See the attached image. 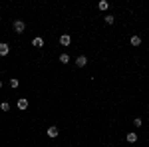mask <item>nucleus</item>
<instances>
[{
	"mask_svg": "<svg viewBox=\"0 0 149 147\" xmlns=\"http://www.w3.org/2000/svg\"><path fill=\"white\" fill-rule=\"evenodd\" d=\"M10 52V48H8V44H4V42H0V56H6Z\"/></svg>",
	"mask_w": 149,
	"mask_h": 147,
	"instance_id": "6",
	"label": "nucleus"
},
{
	"mask_svg": "<svg viewBox=\"0 0 149 147\" xmlns=\"http://www.w3.org/2000/svg\"><path fill=\"white\" fill-rule=\"evenodd\" d=\"M86 64H88V58L86 56H80L78 60H76V66H78V68H84Z\"/></svg>",
	"mask_w": 149,
	"mask_h": 147,
	"instance_id": "5",
	"label": "nucleus"
},
{
	"mask_svg": "<svg viewBox=\"0 0 149 147\" xmlns=\"http://www.w3.org/2000/svg\"><path fill=\"white\" fill-rule=\"evenodd\" d=\"M105 22H107V24H113L115 18H113V16H105Z\"/></svg>",
	"mask_w": 149,
	"mask_h": 147,
	"instance_id": "13",
	"label": "nucleus"
},
{
	"mask_svg": "<svg viewBox=\"0 0 149 147\" xmlns=\"http://www.w3.org/2000/svg\"><path fill=\"white\" fill-rule=\"evenodd\" d=\"M129 42H131V46H139V44H141V38H139V36H131Z\"/></svg>",
	"mask_w": 149,
	"mask_h": 147,
	"instance_id": "8",
	"label": "nucleus"
},
{
	"mask_svg": "<svg viewBox=\"0 0 149 147\" xmlns=\"http://www.w3.org/2000/svg\"><path fill=\"white\" fill-rule=\"evenodd\" d=\"M18 84H20V82H18L16 78H12V79H10V86H12V88H18Z\"/></svg>",
	"mask_w": 149,
	"mask_h": 147,
	"instance_id": "12",
	"label": "nucleus"
},
{
	"mask_svg": "<svg viewBox=\"0 0 149 147\" xmlns=\"http://www.w3.org/2000/svg\"><path fill=\"white\" fill-rule=\"evenodd\" d=\"M133 125H135V127H139V125H141V119H139V117H135V119H133Z\"/></svg>",
	"mask_w": 149,
	"mask_h": 147,
	"instance_id": "15",
	"label": "nucleus"
},
{
	"mask_svg": "<svg viewBox=\"0 0 149 147\" xmlns=\"http://www.w3.org/2000/svg\"><path fill=\"white\" fill-rule=\"evenodd\" d=\"M0 107H2V111H8V109H10V105H8V103H6V102L2 103V105H0Z\"/></svg>",
	"mask_w": 149,
	"mask_h": 147,
	"instance_id": "14",
	"label": "nucleus"
},
{
	"mask_svg": "<svg viewBox=\"0 0 149 147\" xmlns=\"http://www.w3.org/2000/svg\"><path fill=\"white\" fill-rule=\"evenodd\" d=\"M0 88H2V82H0Z\"/></svg>",
	"mask_w": 149,
	"mask_h": 147,
	"instance_id": "16",
	"label": "nucleus"
},
{
	"mask_svg": "<svg viewBox=\"0 0 149 147\" xmlns=\"http://www.w3.org/2000/svg\"><path fill=\"white\" fill-rule=\"evenodd\" d=\"M58 133H60V129H58L56 125L48 127V137H58Z\"/></svg>",
	"mask_w": 149,
	"mask_h": 147,
	"instance_id": "4",
	"label": "nucleus"
},
{
	"mask_svg": "<svg viewBox=\"0 0 149 147\" xmlns=\"http://www.w3.org/2000/svg\"><path fill=\"white\" fill-rule=\"evenodd\" d=\"M97 8H100V10H107V8H109V2H105V0H102V2L97 4Z\"/></svg>",
	"mask_w": 149,
	"mask_h": 147,
	"instance_id": "9",
	"label": "nucleus"
},
{
	"mask_svg": "<svg viewBox=\"0 0 149 147\" xmlns=\"http://www.w3.org/2000/svg\"><path fill=\"white\" fill-rule=\"evenodd\" d=\"M16 105H18V109H20V111H24V109H28V100H24V98H20Z\"/></svg>",
	"mask_w": 149,
	"mask_h": 147,
	"instance_id": "2",
	"label": "nucleus"
},
{
	"mask_svg": "<svg viewBox=\"0 0 149 147\" xmlns=\"http://www.w3.org/2000/svg\"><path fill=\"white\" fill-rule=\"evenodd\" d=\"M70 42H72L70 34H62V36H60V44H62V46H70Z\"/></svg>",
	"mask_w": 149,
	"mask_h": 147,
	"instance_id": "3",
	"label": "nucleus"
},
{
	"mask_svg": "<svg viewBox=\"0 0 149 147\" xmlns=\"http://www.w3.org/2000/svg\"><path fill=\"white\" fill-rule=\"evenodd\" d=\"M60 62H62V64H68V62H70V56H68V54H62V56H60Z\"/></svg>",
	"mask_w": 149,
	"mask_h": 147,
	"instance_id": "11",
	"label": "nucleus"
},
{
	"mask_svg": "<svg viewBox=\"0 0 149 147\" xmlns=\"http://www.w3.org/2000/svg\"><path fill=\"white\" fill-rule=\"evenodd\" d=\"M32 44H34L36 48H42V46H44V40H42V38L38 36V38H34V40H32Z\"/></svg>",
	"mask_w": 149,
	"mask_h": 147,
	"instance_id": "7",
	"label": "nucleus"
},
{
	"mask_svg": "<svg viewBox=\"0 0 149 147\" xmlns=\"http://www.w3.org/2000/svg\"><path fill=\"white\" fill-rule=\"evenodd\" d=\"M24 30H26V24H24L22 20H16V22H14V32H16V34H22Z\"/></svg>",
	"mask_w": 149,
	"mask_h": 147,
	"instance_id": "1",
	"label": "nucleus"
},
{
	"mask_svg": "<svg viewBox=\"0 0 149 147\" xmlns=\"http://www.w3.org/2000/svg\"><path fill=\"white\" fill-rule=\"evenodd\" d=\"M127 141H129V143H135V141H137V135H135V133H127Z\"/></svg>",
	"mask_w": 149,
	"mask_h": 147,
	"instance_id": "10",
	"label": "nucleus"
}]
</instances>
